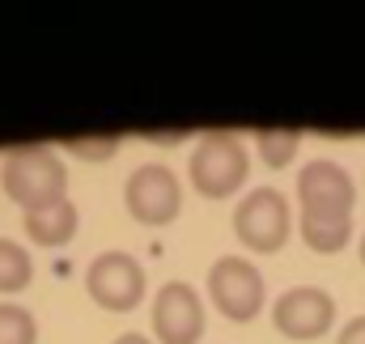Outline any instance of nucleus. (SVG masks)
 <instances>
[{
    "instance_id": "nucleus-1",
    "label": "nucleus",
    "mask_w": 365,
    "mask_h": 344,
    "mask_svg": "<svg viewBox=\"0 0 365 344\" xmlns=\"http://www.w3.org/2000/svg\"><path fill=\"white\" fill-rule=\"evenodd\" d=\"M0 183L9 191V200H17L21 208H43L51 200H64L68 171H64V162L51 149L30 145V149H9L4 153Z\"/></svg>"
},
{
    "instance_id": "nucleus-2",
    "label": "nucleus",
    "mask_w": 365,
    "mask_h": 344,
    "mask_svg": "<svg viewBox=\"0 0 365 344\" xmlns=\"http://www.w3.org/2000/svg\"><path fill=\"white\" fill-rule=\"evenodd\" d=\"M247 171H251V158L234 132H204L200 145L191 149V162H187L191 187L208 200L234 196L247 183Z\"/></svg>"
},
{
    "instance_id": "nucleus-3",
    "label": "nucleus",
    "mask_w": 365,
    "mask_h": 344,
    "mask_svg": "<svg viewBox=\"0 0 365 344\" xmlns=\"http://www.w3.org/2000/svg\"><path fill=\"white\" fill-rule=\"evenodd\" d=\"M289 230H293V213H289V200L276 187L247 191L242 204L234 208V234H238V243L247 251L272 256L289 243Z\"/></svg>"
},
{
    "instance_id": "nucleus-4",
    "label": "nucleus",
    "mask_w": 365,
    "mask_h": 344,
    "mask_svg": "<svg viewBox=\"0 0 365 344\" xmlns=\"http://www.w3.org/2000/svg\"><path fill=\"white\" fill-rule=\"evenodd\" d=\"M208 293L217 310L234 323H251L264 310V276L242 256H221L208 268Z\"/></svg>"
},
{
    "instance_id": "nucleus-5",
    "label": "nucleus",
    "mask_w": 365,
    "mask_h": 344,
    "mask_svg": "<svg viewBox=\"0 0 365 344\" xmlns=\"http://www.w3.org/2000/svg\"><path fill=\"white\" fill-rule=\"evenodd\" d=\"M123 204L136 221L145 226H170L182 208V187L170 166L162 162H145L128 174V187H123Z\"/></svg>"
},
{
    "instance_id": "nucleus-6",
    "label": "nucleus",
    "mask_w": 365,
    "mask_h": 344,
    "mask_svg": "<svg viewBox=\"0 0 365 344\" xmlns=\"http://www.w3.org/2000/svg\"><path fill=\"white\" fill-rule=\"evenodd\" d=\"M272 323L276 332L289 336V340H319L336 323V298L327 289H319V285L284 289L272 306Z\"/></svg>"
},
{
    "instance_id": "nucleus-7",
    "label": "nucleus",
    "mask_w": 365,
    "mask_h": 344,
    "mask_svg": "<svg viewBox=\"0 0 365 344\" xmlns=\"http://www.w3.org/2000/svg\"><path fill=\"white\" fill-rule=\"evenodd\" d=\"M86 289L102 310H136L145 298V268L123 251H102L86 272Z\"/></svg>"
},
{
    "instance_id": "nucleus-8",
    "label": "nucleus",
    "mask_w": 365,
    "mask_h": 344,
    "mask_svg": "<svg viewBox=\"0 0 365 344\" xmlns=\"http://www.w3.org/2000/svg\"><path fill=\"white\" fill-rule=\"evenodd\" d=\"M153 336L162 344H200L204 336V306L187 280H170L153 298Z\"/></svg>"
},
{
    "instance_id": "nucleus-9",
    "label": "nucleus",
    "mask_w": 365,
    "mask_h": 344,
    "mask_svg": "<svg viewBox=\"0 0 365 344\" xmlns=\"http://www.w3.org/2000/svg\"><path fill=\"white\" fill-rule=\"evenodd\" d=\"M297 200H302V213H336V217H353V204H357V187H353V174L327 158L302 166L297 174Z\"/></svg>"
},
{
    "instance_id": "nucleus-10",
    "label": "nucleus",
    "mask_w": 365,
    "mask_h": 344,
    "mask_svg": "<svg viewBox=\"0 0 365 344\" xmlns=\"http://www.w3.org/2000/svg\"><path fill=\"white\" fill-rule=\"evenodd\" d=\"M21 226H26L30 243H38V247H64L77 234V204L64 196V200L43 204V208H26Z\"/></svg>"
},
{
    "instance_id": "nucleus-11",
    "label": "nucleus",
    "mask_w": 365,
    "mask_h": 344,
    "mask_svg": "<svg viewBox=\"0 0 365 344\" xmlns=\"http://www.w3.org/2000/svg\"><path fill=\"white\" fill-rule=\"evenodd\" d=\"M302 238L310 251L319 256H336L344 251V243L353 238V217H336V213H302Z\"/></svg>"
},
{
    "instance_id": "nucleus-12",
    "label": "nucleus",
    "mask_w": 365,
    "mask_h": 344,
    "mask_svg": "<svg viewBox=\"0 0 365 344\" xmlns=\"http://www.w3.org/2000/svg\"><path fill=\"white\" fill-rule=\"evenodd\" d=\"M34 280V263L30 251L13 238H0V293H21Z\"/></svg>"
},
{
    "instance_id": "nucleus-13",
    "label": "nucleus",
    "mask_w": 365,
    "mask_h": 344,
    "mask_svg": "<svg viewBox=\"0 0 365 344\" xmlns=\"http://www.w3.org/2000/svg\"><path fill=\"white\" fill-rule=\"evenodd\" d=\"M297 145H302V132H293V128H264V132H255V149H259V158L272 171L289 166L297 158Z\"/></svg>"
},
{
    "instance_id": "nucleus-14",
    "label": "nucleus",
    "mask_w": 365,
    "mask_h": 344,
    "mask_svg": "<svg viewBox=\"0 0 365 344\" xmlns=\"http://www.w3.org/2000/svg\"><path fill=\"white\" fill-rule=\"evenodd\" d=\"M34 340H38L34 315L17 302H0V344H34Z\"/></svg>"
},
{
    "instance_id": "nucleus-15",
    "label": "nucleus",
    "mask_w": 365,
    "mask_h": 344,
    "mask_svg": "<svg viewBox=\"0 0 365 344\" xmlns=\"http://www.w3.org/2000/svg\"><path fill=\"white\" fill-rule=\"evenodd\" d=\"M123 141L119 136H73V141H64V149L68 153H77V158H86V162H106V158H115V149H119Z\"/></svg>"
},
{
    "instance_id": "nucleus-16",
    "label": "nucleus",
    "mask_w": 365,
    "mask_h": 344,
    "mask_svg": "<svg viewBox=\"0 0 365 344\" xmlns=\"http://www.w3.org/2000/svg\"><path fill=\"white\" fill-rule=\"evenodd\" d=\"M336 344H365V315H357V319H349L344 323V332H340V340Z\"/></svg>"
},
{
    "instance_id": "nucleus-17",
    "label": "nucleus",
    "mask_w": 365,
    "mask_h": 344,
    "mask_svg": "<svg viewBox=\"0 0 365 344\" xmlns=\"http://www.w3.org/2000/svg\"><path fill=\"white\" fill-rule=\"evenodd\" d=\"M149 141L153 145H175V141H182V132H149Z\"/></svg>"
},
{
    "instance_id": "nucleus-18",
    "label": "nucleus",
    "mask_w": 365,
    "mask_h": 344,
    "mask_svg": "<svg viewBox=\"0 0 365 344\" xmlns=\"http://www.w3.org/2000/svg\"><path fill=\"white\" fill-rule=\"evenodd\" d=\"M115 344H153V340H149V336H140V332H123Z\"/></svg>"
},
{
    "instance_id": "nucleus-19",
    "label": "nucleus",
    "mask_w": 365,
    "mask_h": 344,
    "mask_svg": "<svg viewBox=\"0 0 365 344\" xmlns=\"http://www.w3.org/2000/svg\"><path fill=\"white\" fill-rule=\"evenodd\" d=\"M361 263H365V234H361Z\"/></svg>"
}]
</instances>
